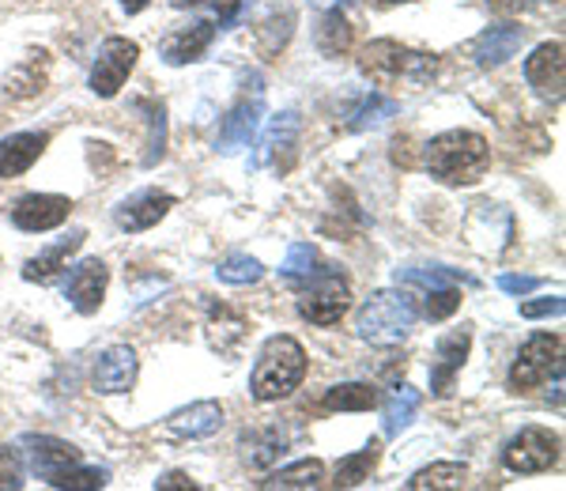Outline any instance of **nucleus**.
I'll return each instance as SVG.
<instances>
[{
	"label": "nucleus",
	"mask_w": 566,
	"mask_h": 491,
	"mask_svg": "<svg viewBox=\"0 0 566 491\" xmlns=\"http://www.w3.org/2000/svg\"><path fill=\"white\" fill-rule=\"evenodd\" d=\"M423 163H427V170H431V178L446 181V186H472V181H480L488 175L491 148L480 133L450 129L427 144Z\"/></svg>",
	"instance_id": "1"
},
{
	"label": "nucleus",
	"mask_w": 566,
	"mask_h": 491,
	"mask_svg": "<svg viewBox=\"0 0 566 491\" xmlns=\"http://www.w3.org/2000/svg\"><path fill=\"white\" fill-rule=\"evenodd\" d=\"M306 375V352L295 336H272L264 341L261 356H258V367L250 375V394L258 397L261 405L269 401H280L287 397L291 389H298V382Z\"/></svg>",
	"instance_id": "2"
},
{
	"label": "nucleus",
	"mask_w": 566,
	"mask_h": 491,
	"mask_svg": "<svg viewBox=\"0 0 566 491\" xmlns=\"http://www.w3.org/2000/svg\"><path fill=\"white\" fill-rule=\"evenodd\" d=\"M416 303L408 291H374L367 303L359 306V314H355V333L363 336L367 344H378V348H392V344H400L408 333H412L416 325Z\"/></svg>",
	"instance_id": "3"
},
{
	"label": "nucleus",
	"mask_w": 566,
	"mask_h": 491,
	"mask_svg": "<svg viewBox=\"0 0 566 491\" xmlns=\"http://www.w3.org/2000/svg\"><path fill=\"white\" fill-rule=\"evenodd\" d=\"M359 69L367 72L374 84H405V87H419L438 72V58L434 53H419L408 50V45L392 42V39H378L363 50Z\"/></svg>",
	"instance_id": "4"
},
{
	"label": "nucleus",
	"mask_w": 566,
	"mask_h": 491,
	"mask_svg": "<svg viewBox=\"0 0 566 491\" xmlns=\"http://www.w3.org/2000/svg\"><path fill=\"white\" fill-rule=\"evenodd\" d=\"M352 306L348 280L340 276L333 265H322L314 276L306 280V295L298 299V314L314 325H336Z\"/></svg>",
	"instance_id": "5"
},
{
	"label": "nucleus",
	"mask_w": 566,
	"mask_h": 491,
	"mask_svg": "<svg viewBox=\"0 0 566 491\" xmlns=\"http://www.w3.org/2000/svg\"><path fill=\"white\" fill-rule=\"evenodd\" d=\"M552 370H563V336L559 333H536L528 336L517 352L514 367H510V389L528 394V389L544 386Z\"/></svg>",
	"instance_id": "6"
},
{
	"label": "nucleus",
	"mask_w": 566,
	"mask_h": 491,
	"mask_svg": "<svg viewBox=\"0 0 566 491\" xmlns=\"http://www.w3.org/2000/svg\"><path fill=\"white\" fill-rule=\"evenodd\" d=\"M261 117H264V87L261 80L253 76L250 91L239 98V103L227 111L223 125H219V136H216V148L223 152V156H234V152H242L245 144L258 136L261 129Z\"/></svg>",
	"instance_id": "7"
},
{
	"label": "nucleus",
	"mask_w": 566,
	"mask_h": 491,
	"mask_svg": "<svg viewBox=\"0 0 566 491\" xmlns=\"http://www.w3.org/2000/svg\"><path fill=\"white\" fill-rule=\"evenodd\" d=\"M559 461V435L547 427H522L502 450V466L510 472H547Z\"/></svg>",
	"instance_id": "8"
},
{
	"label": "nucleus",
	"mask_w": 566,
	"mask_h": 491,
	"mask_svg": "<svg viewBox=\"0 0 566 491\" xmlns=\"http://www.w3.org/2000/svg\"><path fill=\"white\" fill-rule=\"evenodd\" d=\"M136 58H140V45L129 39H106L98 45V58L91 65V91L98 98H114L122 84L129 80V72L136 69Z\"/></svg>",
	"instance_id": "9"
},
{
	"label": "nucleus",
	"mask_w": 566,
	"mask_h": 491,
	"mask_svg": "<svg viewBox=\"0 0 566 491\" xmlns=\"http://www.w3.org/2000/svg\"><path fill=\"white\" fill-rule=\"evenodd\" d=\"M525 80L544 103H559L566 91V53L563 42H541L525 61Z\"/></svg>",
	"instance_id": "10"
},
{
	"label": "nucleus",
	"mask_w": 566,
	"mask_h": 491,
	"mask_svg": "<svg viewBox=\"0 0 566 491\" xmlns=\"http://www.w3.org/2000/svg\"><path fill=\"white\" fill-rule=\"evenodd\" d=\"M298 133H303V117H298V111H283V114L272 117L269 133H264V140H261V156L253 159V167H264V163H272L280 175L295 167Z\"/></svg>",
	"instance_id": "11"
},
{
	"label": "nucleus",
	"mask_w": 566,
	"mask_h": 491,
	"mask_svg": "<svg viewBox=\"0 0 566 491\" xmlns=\"http://www.w3.org/2000/svg\"><path fill=\"white\" fill-rule=\"evenodd\" d=\"M136 370H140V359L129 344H114V348L98 352L95 367H91V389L95 394H129Z\"/></svg>",
	"instance_id": "12"
},
{
	"label": "nucleus",
	"mask_w": 566,
	"mask_h": 491,
	"mask_svg": "<svg viewBox=\"0 0 566 491\" xmlns=\"http://www.w3.org/2000/svg\"><path fill=\"white\" fill-rule=\"evenodd\" d=\"M469 348H472V333L464 330H453L438 341L434 348V363H431V394L434 397H450L453 394V382H458L464 359H469Z\"/></svg>",
	"instance_id": "13"
},
{
	"label": "nucleus",
	"mask_w": 566,
	"mask_h": 491,
	"mask_svg": "<svg viewBox=\"0 0 566 491\" xmlns=\"http://www.w3.org/2000/svg\"><path fill=\"white\" fill-rule=\"evenodd\" d=\"M106 284H109V269L98 258H84L80 265H72L69 280H65V299L76 306L80 314H95L106 299Z\"/></svg>",
	"instance_id": "14"
},
{
	"label": "nucleus",
	"mask_w": 566,
	"mask_h": 491,
	"mask_svg": "<svg viewBox=\"0 0 566 491\" xmlns=\"http://www.w3.org/2000/svg\"><path fill=\"white\" fill-rule=\"evenodd\" d=\"M72 212V201L69 197H57V194H27L15 201L12 208V223L20 227V231H53V227H61L69 220Z\"/></svg>",
	"instance_id": "15"
},
{
	"label": "nucleus",
	"mask_w": 566,
	"mask_h": 491,
	"mask_svg": "<svg viewBox=\"0 0 566 491\" xmlns=\"http://www.w3.org/2000/svg\"><path fill=\"white\" fill-rule=\"evenodd\" d=\"M525 42V27L517 23H499V27H488L480 31L476 39L469 42V58L476 61L480 69H499L522 50Z\"/></svg>",
	"instance_id": "16"
},
{
	"label": "nucleus",
	"mask_w": 566,
	"mask_h": 491,
	"mask_svg": "<svg viewBox=\"0 0 566 491\" xmlns=\"http://www.w3.org/2000/svg\"><path fill=\"white\" fill-rule=\"evenodd\" d=\"M170 208H175V194L140 189V194L125 197V201L114 208V223L122 227V231H148V227L159 223Z\"/></svg>",
	"instance_id": "17"
},
{
	"label": "nucleus",
	"mask_w": 566,
	"mask_h": 491,
	"mask_svg": "<svg viewBox=\"0 0 566 491\" xmlns=\"http://www.w3.org/2000/svg\"><path fill=\"white\" fill-rule=\"evenodd\" d=\"M23 447H27V458H31V469L39 472L42 480L57 477L61 469L84 461V453L72 447V442L53 439V435H31V439H23Z\"/></svg>",
	"instance_id": "18"
},
{
	"label": "nucleus",
	"mask_w": 566,
	"mask_h": 491,
	"mask_svg": "<svg viewBox=\"0 0 566 491\" xmlns=\"http://www.w3.org/2000/svg\"><path fill=\"white\" fill-rule=\"evenodd\" d=\"M212 39H216V27L208 20L181 23L163 39V61H167V65H189V61H197L200 53L212 45Z\"/></svg>",
	"instance_id": "19"
},
{
	"label": "nucleus",
	"mask_w": 566,
	"mask_h": 491,
	"mask_svg": "<svg viewBox=\"0 0 566 491\" xmlns=\"http://www.w3.org/2000/svg\"><path fill=\"white\" fill-rule=\"evenodd\" d=\"M50 144V133H15L0 140V178H20L39 163Z\"/></svg>",
	"instance_id": "20"
},
{
	"label": "nucleus",
	"mask_w": 566,
	"mask_h": 491,
	"mask_svg": "<svg viewBox=\"0 0 566 491\" xmlns=\"http://www.w3.org/2000/svg\"><path fill=\"white\" fill-rule=\"evenodd\" d=\"M84 239H87L84 231H72V234H65V239H57L45 253H39V258L27 261V265H23V280H31V284H53V280H57L61 272L69 269V258L80 250V245H84Z\"/></svg>",
	"instance_id": "21"
},
{
	"label": "nucleus",
	"mask_w": 566,
	"mask_h": 491,
	"mask_svg": "<svg viewBox=\"0 0 566 491\" xmlns=\"http://www.w3.org/2000/svg\"><path fill=\"white\" fill-rule=\"evenodd\" d=\"M298 23V8L295 4H272L258 23V53L261 58H280V50L291 42Z\"/></svg>",
	"instance_id": "22"
},
{
	"label": "nucleus",
	"mask_w": 566,
	"mask_h": 491,
	"mask_svg": "<svg viewBox=\"0 0 566 491\" xmlns=\"http://www.w3.org/2000/svg\"><path fill=\"white\" fill-rule=\"evenodd\" d=\"M167 427L178 435V439H208V435H216L219 427H223V408H219L216 401L186 405L170 416Z\"/></svg>",
	"instance_id": "23"
},
{
	"label": "nucleus",
	"mask_w": 566,
	"mask_h": 491,
	"mask_svg": "<svg viewBox=\"0 0 566 491\" xmlns=\"http://www.w3.org/2000/svg\"><path fill=\"white\" fill-rule=\"evenodd\" d=\"M381 394L370 386V382H344V386H333L325 394V408L328 412H370L378 408Z\"/></svg>",
	"instance_id": "24"
},
{
	"label": "nucleus",
	"mask_w": 566,
	"mask_h": 491,
	"mask_svg": "<svg viewBox=\"0 0 566 491\" xmlns=\"http://www.w3.org/2000/svg\"><path fill=\"white\" fill-rule=\"evenodd\" d=\"M352 39H355V27L348 15H344V8H333L322 20V27H317V50H322V58H340V53H348Z\"/></svg>",
	"instance_id": "25"
},
{
	"label": "nucleus",
	"mask_w": 566,
	"mask_h": 491,
	"mask_svg": "<svg viewBox=\"0 0 566 491\" xmlns=\"http://www.w3.org/2000/svg\"><path fill=\"white\" fill-rule=\"evenodd\" d=\"M45 84V53H31L27 61H20L12 72L4 76V95H12V98H31V95H39Z\"/></svg>",
	"instance_id": "26"
},
{
	"label": "nucleus",
	"mask_w": 566,
	"mask_h": 491,
	"mask_svg": "<svg viewBox=\"0 0 566 491\" xmlns=\"http://www.w3.org/2000/svg\"><path fill=\"white\" fill-rule=\"evenodd\" d=\"M325 484V466L317 458H306V461H295V466L272 472L269 480H261L264 491L272 488H298V491H310V488H322Z\"/></svg>",
	"instance_id": "27"
},
{
	"label": "nucleus",
	"mask_w": 566,
	"mask_h": 491,
	"mask_svg": "<svg viewBox=\"0 0 566 491\" xmlns=\"http://www.w3.org/2000/svg\"><path fill=\"white\" fill-rule=\"evenodd\" d=\"M378 458H381V442L370 439L359 453H348V458H340L333 484L336 488H359L363 480H370V472H374V466H378Z\"/></svg>",
	"instance_id": "28"
},
{
	"label": "nucleus",
	"mask_w": 566,
	"mask_h": 491,
	"mask_svg": "<svg viewBox=\"0 0 566 491\" xmlns=\"http://www.w3.org/2000/svg\"><path fill=\"white\" fill-rule=\"evenodd\" d=\"M136 111L148 114V152H144V167H155L167 156V111L155 98H136Z\"/></svg>",
	"instance_id": "29"
},
{
	"label": "nucleus",
	"mask_w": 566,
	"mask_h": 491,
	"mask_svg": "<svg viewBox=\"0 0 566 491\" xmlns=\"http://www.w3.org/2000/svg\"><path fill=\"white\" fill-rule=\"evenodd\" d=\"M464 477H469V469L461 466V461H434V466L419 469L412 480H408V488L412 491H442V488H461Z\"/></svg>",
	"instance_id": "30"
},
{
	"label": "nucleus",
	"mask_w": 566,
	"mask_h": 491,
	"mask_svg": "<svg viewBox=\"0 0 566 491\" xmlns=\"http://www.w3.org/2000/svg\"><path fill=\"white\" fill-rule=\"evenodd\" d=\"M416 412H419V389L400 386L397 394L389 397L386 412H381V424H386V435H389V439H392V435L405 431V427L416 420Z\"/></svg>",
	"instance_id": "31"
},
{
	"label": "nucleus",
	"mask_w": 566,
	"mask_h": 491,
	"mask_svg": "<svg viewBox=\"0 0 566 491\" xmlns=\"http://www.w3.org/2000/svg\"><path fill=\"white\" fill-rule=\"evenodd\" d=\"M245 458H250V466H258V469H269L272 461L280 458L283 450H287V435L280 431V427H269V431H253V435H245Z\"/></svg>",
	"instance_id": "32"
},
{
	"label": "nucleus",
	"mask_w": 566,
	"mask_h": 491,
	"mask_svg": "<svg viewBox=\"0 0 566 491\" xmlns=\"http://www.w3.org/2000/svg\"><path fill=\"white\" fill-rule=\"evenodd\" d=\"M400 111V103L397 98H389V95H381V91H370L367 98H363V106L359 111L352 114V129L355 133H363V129H378L381 122H386V117H392Z\"/></svg>",
	"instance_id": "33"
},
{
	"label": "nucleus",
	"mask_w": 566,
	"mask_h": 491,
	"mask_svg": "<svg viewBox=\"0 0 566 491\" xmlns=\"http://www.w3.org/2000/svg\"><path fill=\"white\" fill-rule=\"evenodd\" d=\"M216 276L231 288H245V284H258L264 276V265L258 258H250V253H231V258H223L216 265Z\"/></svg>",
	"instance_id": "34"
},
{
	"label": "nucleus",
	"mask_w": 566,
	"mask_h": 491,
	"mask_svg": "<svg viewBox=\"0 0 566 491\" xmlns=\"http://www.w3.org/2000/svg\"><path fill=\"white\" fill-rule=\"evenodd\" d=\"M45 484L65 488V491H98L109 484V472L98 466H69V469H61L57 477L45 480Z\"/></svg>",
	"instance_id": "35"
},
{
	"label": "nucleus",
	"mask_w": 566,
	"mask_h": 491,
	"mask_svg": "<svg viewBox=\"0 0 566 491\" xmlns=\"http://www.w3.org/2000/svg\"><path fill=\"white\" fill-rule=\"evenodd\" d=\"M317 269H322V258H317L314 245H310V242H291L287 245V258H283V269H280L283 276L295 280V284H298V280L314 276Z\"/></svg>",
	"instance_id": "36"
},
{
	"label": "nucleus",
	"mask_w": 566,
	"mask_h": 491,
	"mask_svg": "<svg viewBox=\"0 0 566 491\" xmlns=\"http://www.w3.org/2000/svg\"><path fill=\"white\" fill-rule=\"evenodd\" d=\"M397 280H400V284H419V288L434 291V288L458 284V272L442 269V265H419V269H397Z\"/></svg>",
	"instance_id": "37"
},
{
	"label": "nucleus",
	"mask_w": 566,
	"mask_h": 491,
	"mask_svg": "<svg viewBox=\"0 0 566 491\" xmlns=\"http://www.w3.org/2000/svg\"><path fill=\"white\" fill-rule=\"evenodd\" d=\"M458 306H461V291L458 288H434V291H427L423 295V314L431 317V322H446L450 314H458Z\"/></svg>",
	"instance_id": "38"
},
{
	"label": "nucleus",
	"mask_w": 566,
	"mask_h": 491,
	"mask_svg": "<svg viewBox=\"0 0 566 491\" xmlns=\"http://www.w3.org/2000/svg\"><path fill=\"white\" fill-rule=\"evenodd\" d=\"M23 488V461L12 447H0V491Z\"/></svg>",
	"instance_id": "39"
},
{
	"label": "nucleus",
	"mask_w": 566,
	"mask_h": 491,
	"mask_svg": "<svg viewBox=\"0 0 566 491\" xmlns=\"http://www.w3.org/2000/svg\"><path fill=\"white\" fill-rule=\"evenodd\" d=\"M499 288L506 291V295H533V291L541 288V276H517V272H506V276H499Z\"/></svg>",
	"instance_id": "40"
},
{
	"label": "nucleus",
	"mask_w": 566,
	"mask_h": 491,
	"mask_svg": "<svg viewBox=\"0 0 566 491\" xmlns=\"http://www.w3.org/2000/svg\"><path fill=\"white\" fill-rule=\"evenodd\" d=\"M566 311V303L559 295L555 299H533V303H522V317H559Z\"/></svg>",
	"instance_id": "41"
},
{
	"label": "nucleus",
	"mask_w": 566,
	"mask_h": 491,
	"mask_svg": "<svg viewBox=\"0 0 566 491\" xmlns=\"http://www.w3.org/2000/svg\"><path fill=\"white\" fill-rule=\"evenodd\" d=\"M155 491H197V484L186 472H167V477L155 480Z\"/></svg>",
	"instance_id": "42"
},
{
	"label": "nucleus",
	"mask_w": 566,
	"mask_h": 491,
	"mask_svg": "<svg viewBox=\"0 0 566 491\" xmlns=\"http://www.w3.org/2000/svg\"><path fill=\"white\" fill-rule=\"evenodd\" d=\"M239 8H242V0H216V15H219V23H231Z\"/></svg>",
	"instance_id": "43"
},
{
	"label": "nucleus",
	"mask_w": 566,
	"mask_h": 491,
	"mask_svg": "<svg viewBox=\"0 0 566 491\" xmlns=\"http://www.w3.org/2000/svg\"><path fill=\"white\" fill-rule=\"evenodd\" d=\"M122 8L129 15H136V12H144V8H148V0H122Z\"/></svg>",
	"instance_id": "44"
},
{
	"label": "nucleus",
	"mask_w": 566,
	"mask_h": 491,
	"mask_svg": "<svg viewBox=\"0 0 566 491\" xmlns=\"http://www.w3.org/2000/svg\"><path fill=\"white\" fill-rule=\"evenodd\" d=\"M178 8H189V4H200V0H175Z\"/></svg>",
	"instance_id": "45"
},
{
	"label": "nucleus",
	"mask_w": 566,
	"mask_h": 491,
	"mask_svg": "<svg viewBox=\"0 0 566 491\" xmlns=\"http://www.w3.org/2000/svg\"><path fill=\"white\" fill-rule=\"evenodd\" d=\"M381 4H408V0H381Z\"/></svg>",
	"instance_id": "46"
}]
</instances>
